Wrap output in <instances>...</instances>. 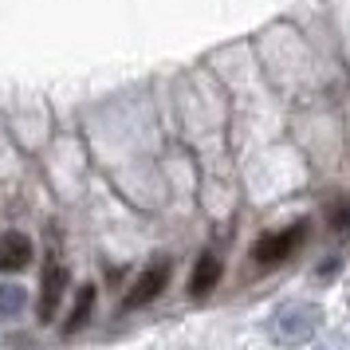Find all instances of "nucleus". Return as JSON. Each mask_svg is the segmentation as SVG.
I'll return each instance as SVG.
<instances>
[{
    "label": "nucleus",
    "mask_w": 350,
    "mask_h": 350,
    "mask_svg": "<svg viewBox=\"0 0 350 350\" xmlns=\"http://www.w3.org/2000/svg\"><path fill=\"white\" fill-rule=\"evenodd\" d=\"M331 228L334 232H350V201H338L331 208Z\"/></svg>",
    "instance_id": "obj_9"
},
{
    "label": "nucleus",
    "mask_w": 350,
    "mask_h": 350,
    "mask_svg": "<svg viewBox=\"0 0 350 350\" xmlns=\"http://www.w3.org/2000/svg\"><path fill=\"white\" fill-rule=\"evenodd\" d=\"M64 287H67V268L59 260H48L44 264V280H40V323L55 319L59 299H64Z\"/></svg>",
    "instance_id": "obj_4"
},
{
    "label": "nucleus",
    "mask_w": 350,
    "mask_h": 350,
    "mask_svg": "<svg viewBox=\"0 0 350 350\" xmlns=\"http://www.w3.org/2000/svg\"><path fill=\"white\" fill-rule=\"evenodd\" d=\"M319 331V307L311 303H287L271 319V334L280 342H311Z\"/></svg>",
    "instance_id": "obj_1"
},
{
    "label": "nucleus",
    "mask_w": 350,
    "mask_h": 350,
    "mask_svg": "<svg viewBox=\"0 0 350 350\" xmlns=\"http://www.w3.org/2000/svg\"><path fill=\"white\" fill-rule=\"evenodd\" d=\"M221 284V256L205 252L197 264H193V275H189V295L193 299H205L213 287Z\"/></svg>",
    "instance_id": "obj_6"
},
{
    "label": "nucleus",
    "mask_w": 350,
    "mask_h": 350,
    "mask_svg": "<svg viewBox=\"0 0 350 350\" xmlns=\"http://www.w3.org/2000/svg\"><path fill=\"white\" fill-rule=\"evenodd\" d=\"M28 264H32V240L16 228L0 232V271H24Z\"/></svg>",
    "instance_id": "obj_5"
},
{
    "label": "nucleus",
    "mask_w": 350,
    "mask_h": 350,
    "mask_svg": "<svg viewBox=\"0 0 350 350\" xmlns=\"http://www.w3.org/2000/svg\"><path fill=\"white\" fill-rule=\"evenodd\" d=\"M95 303H98V291L95 284H83L79 287V295H75V307H71V315H67V334H79L87 323H91V311H95Z\"/></svg>",
    "instance_id": "obj_7"
},
{
    "label": "nucleus",
    "mask_w": 350,
    "mask_h": 350,
    "mask_svg": "<svg viewBox=\"0 0 350 350\" xmlns=\"http://www.w3.org/2000/svg\"><path fill=\"white\" fill-rule=\"evenodd\" d=\"M170 271H174V264L170 260H158V264H150V268L134 280V287L126 291V299H122V307L126 311H138V307H146V303H154L165 291V284H170Z\"/></svg>",
    "instance_id": "obj_2"
},
{
    "label": "nucleus",
    "mask_w": 350,
    "mask_h": 350,
    "mask_svg": "<svg viewBox=\"0 0 350 350\" xmlns=\"http://www.w3.org/2000/svg\"><path fill=\"white\" fill-rule=\"evenodd\" d=\"M24 303H28L24 287H16V284H0V319L20 315V311H24Z\"/></svg>",
    "instance_id": "obj_8"
},
{
    "label": "nucleus",
    "mask_w": 350,
    "mask_h": 350,
    "mask_svg": "<svg viewBox=\"0 0 350 350\" xmlns=\"http://www.w3.org/2000/svg\"><path fill=\"white\" fill-rule=\"evenodd\" d=\"M303 237H307V224H303V221L291 224V228H284V232H268V237L256 240L252 260H256V264H280V260H287V256L299 248Z\"/></svg>",
    "instance_id": "obj_3"
}]
</instances>
